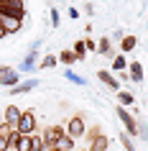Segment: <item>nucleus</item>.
<instances>
[{
	"label": "nucleus",
	"instance_id": "f257e3e1",
	"mask_svg": "<svg viewBox=\"0 0 148 151\" xmlns=\"http://www.w3.org/2000/svg\"><path fill=\"white\" fill-rule=\"evenodd\" d=\"M0 16H13L23 21L26 8H23V0H0Z\"/></svg>",
	"mask_w": 148,
	"mask_h": 151
},
{
	"label": "nucleus",
	"instance_id": "f03ea898",
	"mask_svg": "<svg viewBox=\"0 0 148 151\" xmlns=\"http://www.w3.org/2000/svg\"><path fill=\"white\" fill-rule=\"evenodd\" d=\"M16 131L23 133V136H31L33 131H36V115H33L31 110H23L21 118H18V123H16Z\"/></svg>",
	"mask_w": 148,
	"mask_h": 151
},
{
	"label": "nucleus",
	"instance_id": "7ed1b4c3",
	"mask_svg": "<svg viewBox=\"0 0 148 151\" xmlns=\"http://www.w3.org/2000/svg\"><path fill=\"white\" fill-rule=\"evenodd\" d=\"M87 133V123L82 115H71L69 123H66V136L69 138H82V136Z\"/></svg>",
	"mask_w": 148,
	"mask_h": 151
},
{
	"label": "nucleus",
	"instance_id": "20e7f679",
	"mask_svg": "<svg viewBox=\"0 0 148 151\" xmlns=\"http://www.w3.org/2000/svg\"><path fill=\"white\" fill-rule=\"evenodd\" d=\"M117 115H120V120H123V126H125V133L128 136H138V123H135V118H133L130 113H128V108H117Z\"/></svg>",
	"mask_w": 148,
	"mask_h": 151
},
{
	"label": "nucleus",
	"instance_id": "39448f33",
	"mask_svg": "<svg viewBox=\"0 0 148 151\" xmlns=\"http://www.w3.org/2000/svg\"><path fill=\"white\" fill-rule=\"evenodd\" d=\"M61 136H66V128L64 126H46L44 133H41V138H44V143H56Z\"/></svg>",
	"mask_w": 148,
	"mask_h": 151
},
{
	"label": "nucleus",
	"instance_id": "423d86ee",
	"mask_svg": "<svg viewBox=\"0 0 148 151\" xmlns=\"http://www.w3.org/2000/svg\"><path fill=\"white\" fill-rule=\"evenodd\" d=\"M0 23L5 28V33H18L21 26H23V21L21 18H13V16H0Z\"/></svg>",
	"mask_w": 148,
	"mask_h": 151
},
{
	"label": "nucleus",
	"instance_id": "0eeeda50",
	"mask_svg": "<svg viewBox=\"0 0 148 151\" xmlns=\"http://www.w3.org/2000/svg\"><path fill=\"white\" fill-rule=\"evenodd\" d=\"M21 108H18V105H8V108H5V110H3V120H5V123H10V126L16 128V123H18V118H21Z\"/></svg>",
	"mask_w": 148,
	"mask_h": 151
},
{
	"label": "nucleus",
	"instance_id": "6e6552de",
	"mask_svg": "<svg viewBox=\"0 0 148 151\" xmlns=\"http://www.w3.org/2000/svg\"><path fill=\"white\" fill-rule=\"evenodd\" d=\"M13 151H33V138L31 136H18V141H16V146H13Z\"/></svg>",
	"mask_w": 148,
	"mask_h": 151
},
{
	"label": "nucleus",
	"instance_id": "1a4fd4ad",
	"mask_svg": "<svg viewBox=\"0 0 148 151\" xmlns=\"http://www.w3.org/2000/svg\"><path fill=\"white\" fill-rule=\"evenodd\" d=\"M107 146H110L107 136H97L94 141H89V149H87V151H107Z\"/></svg>",
	"mask_w": 148,
	"mask_h": 151
},
{
	"label": "nucleus",
	"instance_id": "9d476101",
	"mask_svg": "<svg viewBox=\"0 0 148 151\" xmlns=\"http://www.w3.org/2000/svg\"><path fill=\"white\" fill-rule=\"evenodd\" d=\"M39 85L36 80H28V82H18L16 87H10V95H23V92H28V90H33Z\"/></svg>",
	"mask_w": 148,
	"mask_h": 151
},
{
	"label": "nucleus",
	"instance_id": "9b49d317",
	"mask_svg": "<svg viewBox=\"0 0 148 151\" xmlns=\"http://www.w3.org/2000/svg\"><path fill=\"white\" fill-rule=\"evenodd\" d=\"M97 77H100V80L105 82V85H110L112 90H117V87H120V82H117V80L112 77V74H110L107 69H100V72H97Z\"/></svg>",
	"mask_w": 148,
	"mask_h": 151
},
{
	"label": "nucleus",
	"instance_id": "f8f14e48",
	"mask_svg": "<svg viewBox=\"0 0 148 151\" xmlns=\"http://www.w3.org/2000/svg\"><path fill=\"white\" fill-rule=\"evenodd\" d=\"M56 151H74V138L61 136V138L56 141Z\"/></svg>",
	"mask_w": 148,
	"mask_h": 151
},
{
	"label": "nucleus",
	"instance_id": "ddd939ff",
	"mask_svg": "<svg viewBox=\"0 0 148 151\" xmlns=\"http://www.w3.org/2000/svg\"><path fill=\"white\" fill-rule=\"evenodd\" d=\"M128 77H133V82H140L143 80V67H140L138 62L130 64V72H128Z\"/></svg>",
	"mask_w": 148,
	"mask_h": 151
},
{
	"label": "nucleus",
	"instance_id": "4468645a",
	"mask_svg": "<svg viewBox=\"0 0 148 151\" xmlns=\"http://www.w3.org/2000/svg\"><path fill=\"white\" fill-rule=\"evenodd\" d=\"M0 82H3V85H8V87H16V85H18V72L10 69L5 77H0Z\"/></svg>",
	"mask_w": 148,
	"mask_h": 151
},
{
	"label": "nucleus",
	"instance_id": "2eb2a0df",
	"mask_svg": "<svg viewBox=\"0 0 148 151\" xmlns=\"http://www.w3.org/2000/svg\"><path fill=\"white\" fill-rule=\"evenodd\" d=\"M56 59H59V62H61V64H74V62H77V54L66 49V51H61V54L56 56Z\"/></svg>",
	"mask_w": 148,
	"mask_h": 151
},
{
	"label": "nucleus",
	"instance_id": "dca6fc26",
	"mask_svg": "<svg viewBox=\"0 0 148 151\" xmlns=\"http://www.w3.org/2000/svg\"><path fill=\"white\" fill-rule=\"evenodd\" d=\"M97 51H100L102 56H112L110 54V39L105 36V39H100V44H97Z\"/></svg>",
	"mask_w": 148,
	"mask_h": 151
},
{
	"label": "nucleus",
	"instance_id": "f3484780",
	"mask_svg": "<svg viewBox=\"0 0 148 151\" xmlns=\"http://www.w3.org/2000/svg\"><path fill=\"white\" fill-rule=\"evenodd\" d=\"M117 100H120V105H123V108H128V105H133V100H135V97H133V92H117Z\"/></svg>",
	"mask_w": 148,
	"mask_h": 151
},
{
	"label": "nucleus",
	"instance_id": "a211bd4d",
	"mask_svg": "<svg viewBox=\"0 0 148 151\" xmlns=\"http://www.w3.org/2000/svg\"><path fill=\"white\" fill-rule=\"evenodd\" d=\"M13 131H16V128L10 126V123H5V120L0 123V138H5V141H8V138H10V133H13Z\"/></svg>",
	"mask_w": 148,
	"mask_h": 151
},
{
	"label": "nucleus",
	"instance_id": "6ab92c4d",
	"mask_svg": "<svg viewBox=\"0 0 148 151\" xmlns=\"http://www.w3.org/2000/svg\"><path fill=\"white\" fill-rule=\"evenodd\" d=\"M135 44H138V39H135V36H125V39H123V51H133V49H135Z\"/></svg>",
	"mask_w": 148,
	"mask_h": 151
},
{
	"label": "nucleus",
	"instance_id": "aec40b11",
	"mask_svg": "<svg viewBox=\"0 0 148 151\" xmlns=\"http://www.w3.org/2000/svg\"><path fill=\"white\" fill-rule=\"evenodd\" d=\"M33 67H36V54H28L21 64V69H33Z\"/></svg>",
	"mask_w": 148,
	"mask_h": 151
},
{
	"label": "nucleus",
	"instance_id": "412c9836",
	"mask_svg": "<svg viewBox=\"0 0 148 151\" xmlns=\"http://www.w3.org/2000/svg\"><path fill=\"white\" fill-rule=\"evenodd\" d=\"M125 64H128V62H125V56H115V59H112V69H115V72H123Z\"/></svg>",
	"mask_w": 148,
	"mask_h": 151
},
{
	"label": "nucleus",
	"instance_id": "4be33fe9",
	"mask_svg": "<svg viewBox=\"0 0 148 151\" xmlns=\"http://www.w3.org/2000/svg\"><path fill=\"white\" fill-rule=\"evenodd\" d=\"M120 143H123V149H125V151H135V146H133V141H130V136H128V133L120 136Z\"/></svg>",
	"mask_w": 148,
	"mask_h": 151
},
{
	"label": "nucleus",
	"instance_id": "5701e85b",
	"mask_svg": "<svg viewBox=\"0 0 148 151\" xmlns=\"http://www.w3.org/2000/svg\"><path fill=\"white\" fill-rule=\"evenodd\" d=\"M84 51H87L84 41H77V44H74V54H77V59H82V56H84Z\"/></svg>",
	"mask_w": 148,
	"mask_h": 151
},
{
	"label": "nucleus",
	"instance_id": "b1692460",
	"mask_svg": "<svg viewBox=\"0 0 148 151\" xmlns=\"http://www.w3.org/2000/svg\"><path fill=\"white\" fill-rule=\"evenodd\" d=\"M56 62H59L56 56H44V62H41V67H46V69H49V67H54Z\"/></svg>",
	"mask_w": 148,
	"mask_h": 151
},
{
	"label": "nucleus",
	"instance_id": "393cba45",
	"mask_svg": "<svg viewBox=\"0 0 148 151\" xmlns=\"http://www.w3.org/2000/svg\"><path fill=\"white\" fill-rule=\"evenodd\" d=\"M66 80H69V82H74V85H84V80H82L79 74H71V72H66Z\"/></svg>",
	"mask_w": 148,
	"mask_h": 151
},
{
	"label": "nucleus",
	"instance_id": "a878e982",
	"mask_svg": "<svg viewBox=\"0 0 148 151\" xmlns=\"http://www.w3.org/2000/svg\"><path fill=\"white\" fill-rule=\"evenodd\" d=\"M51 23L59 26V13H56V10H51Z\"/></svg>",
	"mask_w": 148,
	"mask_h": 151
},
{
	"label": "nucleus",
	"instance_id": "bb28decb",
	"mask_svg": "<svg viewBox=\"0 0 148 151\" xmlns=\"http://www.w3.org/2000/svg\"><path fill=\"white\" fill-rule=\"evenodd\" d=\"M84 46L89 49V51H94V49H97V44H94V41H89V39H87V41H84Z\"/></svg>",
	"mask_w": 148,
	"mask_h": 151
},
{
	"label": "nucleus",
	"instance_id": "cd10ccee",
	"mask_svg": "<svg viewBox=\"0 0 148 151\" xmlns=\"http://www.w3.org/2000/svg\"><path fill=\"white\" fill-rule=\"evenodd\" d=\"M8 72H10V67H5V64H0V77H5Z\"/></svg>",
	"mask_w": 148,
	"mask_h": 151
},
{
	"label": "nucleus",
	"instance_id": "c85d7f7f",
	"mask_svg": "<svg viewBox=\"0 0 148 151\" xmlns=\"http://www.w3.org/2000/svg\"><path fill=\"white\" fill-rule=\"evenodd\" d=\"M0 151H8V141L5 138H0Z\"/></svg>",
	"mask_w": 148,
	"mask_h": 151
},
{
	"label": "nucleus",
	"instance_id": "c756f323",
	"mask_svg": "<svg viewBox=\"0 0 148 151\" xmlns=\"http://www.w3.org/2000/svg\"><path fill=\"white\" fill-rule=\"evenodd\" d=\"M8 33H5V28H3V23H0V39H5Z\"/></svg>",
	"mask_w": 148,
	"mask_h": 151
},
{
	"label": "nucleus",
	"instance_id": "7c9ffc66",
	"mask_svg": "<svg viewBox=\"0 0 148 151\" xmlns=\"http://www.w3.org/2000/svg\"><path fill=\"white\" fill-rule=\"evenodd\" d=\"M0 123H3V113H0Z\"/></svg>",
	"mask_w": 148,
	"mask_h": 151
},
{
	"label": "nucleus",
	"instance_id": "2f4dec72",
	"mask_svg": "<svg viewBox=\"0 0 148 151\" xmlns=\"http://www.w3.org/2000/svg\"><path fill=\"white\" fill-rule=\"evenodd\" d=\"M74 151H77V149H74ZM79 151H84V149H79Z\"/></svg>",
	"mask_w": 148,
	"mask_h": 151
}]
</instances>
